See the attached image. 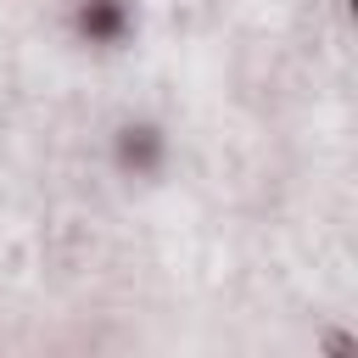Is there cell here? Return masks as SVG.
Wrapping results in <instances>:
<instances>
[{"label":"cell","mask_w":358,"mask_h":358,"mask_svg":"<svg viewBox=\"0 0 358 358\" xmlns=\"http://www.w3.org/2000/svg\"><path fill=\"white\" fill-rule=\"evenodd\" d=\"M123 22H129V11L117 0H84V11H78V34L84 39H101V45L123 39Z\"/></svg>","instance_id":"1"},{"label":"cell","mask_w":358,"mask_h":358,"mask_svg":"<svg viewBox=\"0 0 358 358\" xmlns=\"http://www.w3.org/2000/svg\"><path fill=\"white\" fill-rule=\"evenodd\" d=\"M157 151H162L157 129H123V162L129 168H157Z\"/></svg>","instance_id":"2"}]
</instances>
